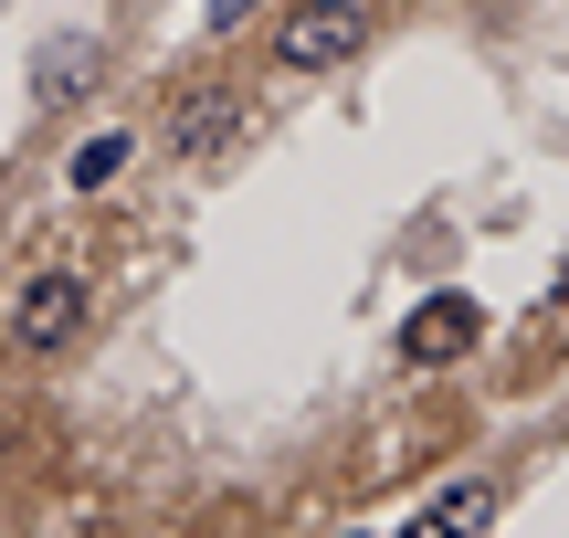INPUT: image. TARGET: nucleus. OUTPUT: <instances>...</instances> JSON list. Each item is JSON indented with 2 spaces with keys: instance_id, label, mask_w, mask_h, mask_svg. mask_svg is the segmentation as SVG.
I'll use <instances>...</instances> for the list:
<instances>
[{
  "instance_id": "423d86ee",
  "label": "nucleus",
  "mask_w": 569,
  "mask_h": 538,
  "mask_svg": "<svg viewBox=\"0 0 569 538\" xmlns=\"http://www.w3.org/2000/svg\"><path fill=\"white\" fill-rule=\"evenodd\" d=\"M127 159H138V127H106V138H84L74 159H63V190H106V180H127Z\"/></svg>"
},
{
  "instance_id": "1a4fd4ad",
  "label": "nucleus",
  "mask_w": 569,
  "mask_h": 538,
  "mask_svg": "<svg viewBox=\"0 0 569 538\" xmlns=\"http://www.w3.org/2000/svg\"><path fill=\"white\" fill-rule=\"evenodd\" d=\"M401 538H443V518H432V507H422V518H411V528H401Z\"/></svg>"
},
{
  "instance_id": "20e7f679",
  "label": "nucleus",
  "mask_w": 569,
  "mask_h": 538,
  "mask_svg": "<svg viewBox=\"0 0 569 538\" xmlns=\"http://www.w3.org/2000/svg\"><path fill=\"white\" fill-rule=\"evenodd\" d=\"M232 127H243V96H232V84H201V96L169 106V148H180V159H211V148H232Z\"/></svg>"
},
{
  "instance_id": "7ed1b4c3",
  "label": "nucleus",
  "mask_w": 569,
  "mask_h": 538,
  "mask_svg": "<svg viewBox=\"0 0 569 538\" xmlns=\"http://www.w3.org/2000/svg\"><path fill=\"white\" fill-rule=\"evenodd\" d=\"M475 338H486V307H475V296H422V307L401 317V359L411 370H443V359H465Z\"/></svg>"
},
{
  "instance_id": "39448f33",
  "label": "nucleus",
  "mask_w": 569,
  "mask_h": 538,
  "mask_svg": "<svg viewBox=\"0 0 569 538\" xmlns=\"http://www.w3.org/2000/svg\"><path fill=\"white\" fill-rule=\"evenodd\" d=\"M96 74H106V42L96 32H53V42H42V63H32V106H74Z\"/></svg>"
},
{
  "instance_id": "6e6552de",
  "label": "nucleus",
  "mask_w": 569,
  "mask_h": 538,
  "mask_svg": "<svg viewBox=\"0 0 569 538\" xmlns=\"http://www.w3.org/2000/svg\"><path fill=\"white\" fill-rule=\"evenodd\" d=\"M243 11L253 0H211V32H243Z\"/></svg>"
},
{
  "instance_id": "f257e3e1",
  "label": "nucleus",
  "mask_w": 569,
  "mask_h": 538,
  "mask_svg": "<svg viewBox=\"0 0 569 538\" xmlns=\"http://www.w3.org/2000/svg\"><path fill=\"white\" fill-rule=\"evenodd\" d=\"M84 275H63V265H42V275H21L11 286V317H0V349L11 359H63L84 338Z\"/></svg>"
},
{
  "instance_id": "0eeeda50",
  "label": "nucleus",
  "mask_w": 569,
  "mask_h": 538,
  "mask_svg": "<svg viewBox=\"0 0 569 538\" xmlns=\"http://www.w3.org/2000/svg\"><path fill=\"white\" fill-rule=\"evenodd\" d=\"M432 518H443V538H475L496 518V486L486 476H465V486H443V497H432Z\"/></svg>"
},
{
  "instance_id": "f03ea898",
  "label": "nucleus",
  "mask_w": 569,
  "mask_h": 538,
  "mask_svg": "<svg viewBox=\"0 0 569 538\" xmlns=\"http://www.w3.org/2000/svg\"><path fill=\"white\" fill-rule=\"evenodd\" d=\"M369 53V11L359 0H284L274 21V63L284 74H338V63Z\"/></svg>"
}]
</instances>
